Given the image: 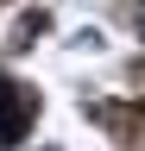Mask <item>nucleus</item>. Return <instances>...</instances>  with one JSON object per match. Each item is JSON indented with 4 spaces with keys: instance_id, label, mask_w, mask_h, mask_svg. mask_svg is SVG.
Returning a JSON list of instances; mask_svg holds the SVG:
<instances>
[{
    "instance_id": "2",
    "label": "nucleus",
    "mask_w": 145,
    "mask_h": 151,
    "mask_svg": "<svg viewBox=\"0 0 145 151\" xmlns=\"http://www.w3.org/2000/svg\"><path fill=\"white\" fill-rule=\"evenodd\" d=\"M133 126H139V132H145V101H139V107H133Z\"/></svg>"
},
{
    "instance_id": "1",
    "label": "nucleus",
    "mask_w": 145,
    "mask_h": 151,
    "mask_svg": "<svg viewBox=\"0 0 145 151\" xmlns=\"http://www.w3.org/2000/svg\"><path fill=\"white\" fill-rule=\"evenodd\" d=\"M32 113H38V94H32V88H19V82H0V151L25 139Z\"/></svg>"
}]
</instances>
